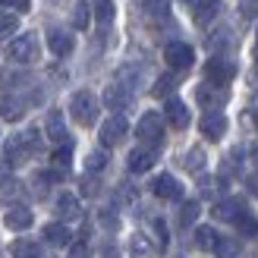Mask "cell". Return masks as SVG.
Segmentation results:
<instances>
[{
  "instance_id": "cell-1",
  "label": "cell",
  "mask_w": 258,
  "mask_h": 258,
  "mask_svg": "<svg viewBox=\"0 0 258 258\" xmlns=\"http://www.w3.org/2000/svg\"><path fill=\"white\" fill-rule=\"evenodd\" d=\"M38 50H41V44H38V35L35 32H25L19 38H13L10 47H7V57L13 63H35L38 60Z\"/></svg>"
},
{
  "instance_id": "cell-2",
  "label": "cell",
  "mask_w": 258,
  "mask_h": 258,
  "mask_svg": "<svg viewBox=\"0 0 258 258\" xmlns=\"http://www.w3.org/2000/svg\"><path fill=\"white\" fill-rule=\"evenodd\" d=\"M70 113L79 126H92L98 120V98L92 92H76L70 101Z\"/></svg>"
},
{
  "instance_id": "cell-3",
  "label": "cell",
  "mask_w": 258,
  "mask_h": 258,
  "mask_svg": "<svg viewBox=\"0 0 258 258\" xmlns=\"http://www.w3.org/2000/svg\"><path fill=\"white\" fill-rule=\"evenodd\" d=\"M136 136H139V142H145L148 148H158V142L164 136V117H161V113H154V110L142 113V120L136 126Z\"/></svg>"
},
{
  "instance_id": "cell-4",
  "label": "cell",
  "mask_w": 258,
  "mask_h": 258,
  "mask_svg": "<svg viewBox=\"0 0 258 258\" xmlns=\"http://www.w3.org/2000/svg\"><path fill=\"white\" fill-rule=\"evenodd\" d=\"M164 60H167V67L176 70V73H183L192 67V60H196V50H192L186 41H170L164 47Z\"/></svg>"
},
{
  "instance_id": "cell-5",
  "label": "cell",
  "mask_w": 258,
  "mask_h": 258,
  "mask_svg": "<svg viewBox=\"0 0 258 258\" xmlns=\"http://www.w3.org/2000/svg\"><path fill=\"white\" fill-rule=\"evenodd\" d=\"M205 76H208V82H211V85L224 88V85L233 82L236 67H233L230 60H224V57H214V60H208V67H205Z\"/></svg>"
},
{
  "instance_id": "cell-6",
  "label": "cell",
  "mask_w": 258,
  "mask_h": 258,
  "mask_svg": "<svg viewBox=\"0 0 258 258\" xmlns=\"http://www.w3.org/2000/svg\"><path fill=\"white\" fill-rule=\"evenodd\" d=\"M32 145H29V139H25V133L22 136H13L7 145H4V161L10 164V167H19V164H25L32 158Z\"/></svg>"
},
{
  "instance_id": "cell-7",
  "label": "cell",
  "mask_w": 258,
  "mask_h": 258,
  "mask_svg": "<svg viewBox=\"0 0 258 258\" xmlns=\"http://www.w3.org/2000/svg\"><path fill=\"white\" fill-rule=\"evenodd\" d=\"M126 117H120V113H113L110 120H104V126H101V145L104 148H113V145H120L123 142V136H126Z\"/></svg>"
},
{
  "instance_id": "cell-8",
  "label": "cell",
  "mask_w": 258,
  "mask_h": 258,
  "mask_svg": "<svg viewBox=\"0 0 258 258\" xmlns=\"http://www.w3.org/2000/svg\"><path fill=\"white\" fill-rule=\"evenodd\" d=\"M151 192H154L158 199H164V202L183 199V186H179V179L170 176V173H161L158 179H154V183H151Z\"/></svg>"
},
{
  "instance_id": "cell-9",
  "label": "cell",
  "mask_w": 258,
  "mask_h": 258,
  "mask_svg": "<svg viewBox=\"0 0 258 258\" xmlns=\"http://www.w3.org/2000/svg\"><path fill=\"white\" fill-rule=\"evenodd\" d=\"M199 129H202V136H205V139L217 142V139H224V133H227V117H224L221 110H208V113L202 117Z\"/></svg>"
},
{
  "instance_id": "cell-10",
  "label": "cell",
  "mask_w": 258,
  "mask_h": 258,
  "mask_svg": "<svg viewBox=\"0 0 258 258\" xmlns=\"http://www.w3.org/2000/svg\"><path fill=\"white\" fill-rule=\"evenodd\" d=\"M44 133L50 142H57V145H70V133H67V123H63V113L60 110H50L47 120H44Z\"/></svg>"
},
{
  "instance_id": "cell-11",
  "label": "cell",
  "mask_w": 258,
  "mask_h": 258,
  "mask_svg": "<svg viewBox=\"0 0 258 258\" xmlns=\"http://www.w3.org/2000/svg\"><path fill=\"white\" fill-rule=\"evenodd\" d=\"M104 104H107L110 110H126L129 104H133V92H129V85H123V82L107 85V92H104Z\"/></svg>"
},
{
  "instance_id": "cell-12",
  "label": "cell",
  "mask_w": 258,
  "mask_h": 258,
  "mask_svg": "<svg viewBox=\"0 0 258 258\" xmlns=\"http://www.w3.org/2000/svg\"><path fill=\"white\" fill-rule=\"evenodd\" d=\"M154 161H158V148L142 145V148H136V151H129V170H133V173H145V170H151Z\"/></svg>"
},
{
  "instance_id": "cell-13",
  "label": "cell",
  "mask_w": 258,
  "mask_h": 258,
  "mask_svg": "<svg viewBox=\"0 0 258 258\" xmlns=\"http://www.w3.org/2000/svg\"><path fill=\"white\" fill-rule=\"evenodd\" d=\"M164 117H167V123H170L173 129H186V126H189V107H186L179 98H167Z\"/></svg>"
},
{
  "instance_id": "cell-14",
  "label": "cell",
  "mask_w": 258,
  "mask_h": 258,
  "mask_svg": "<svg viewBox=\"0 0 258 258\" xmlns=\"http://www.w3.org/2000/svg\"><path fill=\"white\" fill-rule=\"evenodd\" d=\"M196 98H199V104L202 107H208V110H217V107H221L224 104V101H227V92H224V88H217V85H199L196 88Z\"/></svg>"
},
{
  "instance_id": "cell-15",
  "label": "cell",
  "mask_w": 258,
  "mask_h": 258,
  "mask_svg": "<svg viewBox=\"0 0 258 258\" xmlns=\"http://www.w3.org/2000/svg\"><path fill=\"white\" fill-rule=\"evenodd\" d=\"M47 47L54 50L57 57H67V54H73L76 41H73V35H70V32H63V29H50V32H47Z\"/></svg>"
},
{
  "instance_id": "cell-16",
  "label": "cell",
  "mask_w": 258,
  "mask_h": 258,
  "mask_svg": "<svg viewBox=\"0 0 258 258\" xmlns=\"http://www.w3.org/2000/svg\"><path fill=\"white\" fill-rule=\"evenodd\" d=\"M186 4H189V10H192V16H196L199 25H208L217 16V10H221L217 0H186Z\"/></svg>"
},
{
  "instance_id": "cell-17",
  "label": "cell",
  "mask_w": 258,
  "mask_h": 258,
  "mask_svg": "<svg viewBox=\"0 0 258 258\" xmlns=\"http://www.w3.org/2000/svg\"><path fill=\"white\" fill-rule=\"evenodd\" d=\"M4 221H7L10 230H29L35 224V217H32V211L25 208V205H13V208L4 214Z\"/></svg>"
},
{
  "instance_id": "cell-18",
  "label": "cell",
  "mask_w": 258,
  "mask_h": 258,
  "mask_svg": "<svg viewBox=\"0 0 258 258\" xmlns=\"http://www.w3.org/2000/svg\"><path fill=\"white\" fill-rule=\"evenodd\" d=\"M44 242L50 246H73V233L67 224H47L44 227Z\"/></svg>"
},
{
  "instance_id": "cell-19",
  "label": "cell",
  "mask_w": 258,
  "mask_h": 258,
  "mask_svg": "<svg viewBox=\"0 0 258 258\" xmlns=\"http://www.w3.org/2000/svg\"><path fill=\"white\" fill-rule=\"evenodd\" d=\"M57 214H60V217H67V221H76V217H82L79 199H76L73 192H60V199H57Z\"/></svg>"
},
{
  "instance_id": "cell-20",
  "label": "cell",
  "mask_w": 258,
  "mask_h": 258,
  "mask_svg": "<svg viewBox=\"0 0 258 258\" xmlns=\"http://www.w3.org/2000/svg\"><path fill=\"white\" fill-rule=\"evenodd\" d=\"M25 113V101H19L16 95H0V117L4 120H19Z\"/></svg>"
},
{
  "instance_id": "cell-21",
  "label": "cell",
  "mask_w": 258,
  "mask_h": 258,
  "mask_svg": "<svg viewBox=\"0 0 258 258\" xmlns=\"http://www.w3.org/2000/svg\"><path fill=\"white\" fill-rule=\"evenodd\" d=\"M239 211H242V205L236 199H224V202L214 205V217H217V221H236Z\"/></svg>"
},
{
  "instance_id": "cell-22",
  "label": "cell",
  "mask_w": 258,
  "mask_h": 258,
  "mask_svg": "<svg viewBox=\"0 0 258 258\" xmlns=\"http://www.w3.org/2000/svg\"><path fill=\"white\" fill-rule=\"evenodd\" d=\"M129 252H133V258H154L151 239H148V236H142V233H136L133 239H129Z\"/></svg>"
},
{
  "instance_id": "cell-23",
  "label": "cell",
  "mask_w": 258,
  "mask_h": 258,
  "mask_svg": "<svg viewBox=\"0 0 258 258\" xmlns=\"http://www.w3.org/2000/svg\"><path fill=\"white\" fill-rule=\"evenodd\" d=\"M13 258H41V246L35 239H16L13 242Z\"/></svg>"
},
{
  "instance_id": "cell-24",
  "label": "cell",
  "mask_w": 258,
  "mask_h": 258,
  "mask_svg": "<svg viewBox=\"0 0 258 258\" xmlns=\"http://www.w3.org/2000/svg\"><path fill=\"white\" fill-rule=\"evenodd\" d=\"M236 230H239V233H246V236H255L258 233V221H255V214L249 211V208H242L239 214H236Z\"/></svg>"
},
{
  "instance_id": "cell-25",
  "label": "cell",
  "mask_w": 258,
  "mask_h": 258,
  "mask_svg": "<svg viewBox=\"0 0 258 258\" xmlns=\"http://www.w3.org/2000/svg\"><path fill=\"white\" fill-rule=\"evenodd\" d=\"M50 164H54V173H50V176H63V173H67L70 170V145L57 148L54 158H50Z\"/></svg>"
},
{
  "instance_id": "cell-26",
  "label": "cell",
  "mask_w": 258,
  "mask_h": 258,
  "mask_svg": "<svg viewBox=\"0 0 258 258\" xmlns=\"http://www.w3.org/2000/svg\"><path fill=\"white\" fill-rule=\"evenodd\" d=\"M92 10H95V19L101 25H110V19H113V0H92Z\"/></svg>"
},
{
  "instance_id": "cell-27",
  "label": "cell",
  "mask_w": 258,
  "mask_h": 258,
  "mask_svg": "<svg viewBox=\"0 0 258 258\" xmlns=\"http://www.w3.org/2000/svg\"><path fill=\"white\" fill-rule=\"evenodd\" d=\"M214 255L217 258H236L239 255V242L230 239V236H221V239H217V246H214Z\"/></svg>"
},
{
  "instance_id": "cell-28",
  "label": "cell",
  "mask_w": 258,
  "mask_h": 258,
  "mask_svg": "<svg viewBox=\"0 0 258 258\" xmlns=\"http://www.w3.org/2000/svg\"><path fill=\"white\" fill-rule=\"evenodd\" d=\"M217 239H221V236L214 233V227H199V230H196V246H199V249H214Z\"/></svg>"
},
{
  "instance_id": "cell-29",
  "label": "cell",
  "mask_w": 258,
  "mask_h": 258,
  "mask_svg": "<svg viewBox=\"0 0 258 258\" xmlns=\"http://www.w3.org/2000/svg\"><path fill=\"white\" fill-rule=\"evenodd\" d=\"M88 19H92V7H88L85 0H79V4L73 7V25L76 29H88Z\"/></svg>"
},
{
  "instance_id": "cell-30",
  "label": "cell",
  "mask_w": 258,
  "mask_h": 258,
  "mask_svg": "<svg viewBox=\"0 0 258 258\" xmlns=\"http://www.w3.org/2000/svg\"><path fill=\"white\" fill-rule=\"evenodd\" d=\"M107 167V154L104 151H88V158H85V170L88 173H101Z\"/></svg>"
},
{
  "instance_id": "cell-31",
  "label": "cell",
  "mask_w": 258,
  "mask_h": 258,
  "mask_svg": "<svg viewBox=\"0 0 258 258\" xmlns=\"http://www.w3.org/2000/svg\"><path fill=\"white\" fill-rule=\"evenodd\" d=\"M176 88V76H161L158 82H154V88H151V95L154 98H167Z\"/></svg>"
},
{
  "instance_id": "cell-32",
  "label": "cell",
  "mask_w": 258,
  "mask_h": 258,
  "mask_svg": "<svg viewBox=\"0 0 258 258\" xmlns=\"http://www.w3.org/2000/svg\"><path fill=\"white\" fill-rule=\"evenodd\" d=\"M16 29H19V19L13 16V13H0V38L16 35Z\"/></svg>"
},
{
  "instance_id": "cell-33",
  "label": "cell",
  "mask_w": 258,
  "mask_h": 258,
  "mask_svg": "<svg viewBox=\"0 0 258 258\" xmlns=\"http://www.w3.org/2000/svg\"><path fill=\"white\" fill-rule=\"evenodd\" d=\"M196 217H199V202H186L183 208H179V224L183 227H189Z\"/></svg>"
},
{
  "instance_id": "cell-34",
  "label": "cell",
  "mask_w": 258,
  "mask_h": 258,
  "mask_svg": "<svg viewBox=\"0 0 258 258\" xmlns=\"http://www.w3.org/2000/svg\"><path fill=\"white\" fill-rule=\"evenodd\" d=\"M186 167H189V170H202V167H205V151L202 148H192L189 154H186Z\"/></svg>"
},
{
  "instance_id": "cell-35",
  "label": "cell",
  "mask_w": 258,
  "mask_h": 258,
  "mask_svg": "<svg viewBox=\"0 0 258 258\" xmlns=\"http://www.w3.org/2000/svg\"><path fill=\"white\" fill-rule=\"evenodd\" d=\"M145 10H148V16H167L170 13V0H148Z\"/></svg>"
},
{
  "instance_id": "cell-36",
  "label": "cell",
  "mask_w": 258,
  "mask_h": 258,
  "mask_svg": "<svg viewBox=\"0 0 258 258\" xmlns=\"http://www.w3.org/2000/svg\"><path fill=\"white\" fill-rule=\"evenodd\" d=\"M0 4H4L7 10H13V13H25L32 7V0H0Z\"/></svg>"
},
{
  "instance_id": "cell-37",
  "label": "cell",
  "mask_w": 258,
  "mask_h": 258,
  "mask_svg": "<svg viewBox=\"0 0 258 258\" xmlns=\"http://www.w3.org/2000/svg\"><path fill=\"white\" fill-rule=\"evenodd\" d=\"M70 258H88V246H85V242H73V246H70Z\"/></svg>"
},
{
  "instance_id": "cell-38",
  "label": "cell",
  "mask_w": 258,
  "mask_h": 258,
  "mask_svg": "<svg viewBox=\"0 0 258 258\" xmlns=\"http://www.w3.org/2000/svg\"><path fill=\"white\" fill-rule=\"evenodd\" d=\"M239 10L246 13V16H258V4H255V0H249V4H242Z\"/></svg>"
},
{
  "instance_id": "cell-39",
  "label": "cell",
  "mask_w": 258,
  "mask_h": 258,
  "mask_svg": "<svg viewBox=\"0 0 258 258\" xmlns=\"http://www.w3.org/2000/svg\"><path fill=\"white\" fill-rule=\"evenodd\" d=\"M154 230H158V236H161V246L167 242V227H164V221H154Z\"/></svg>"
},
{
  "instance_id": "cell-40",
  "label": "cell",
  "mask_w": 258,
  "mask_h": 258,
  "mask_svg": "<svg viewBox=\"0 0 258 258\" xmlns=\"http://www.w3.org/2000/svg\"><path fill=\"white\" fill-rule=\"evenodd\" d=\"M249 189H252L255 196H258V173H255V176H249Z\"/></svg>"
},
{
  "instance_id": "cell-41",
  "label": "cell",
  "mask_w": 258,
  "mask_h": 258,
  "mask_svg": "<svg viewBox=\"0 0 258 258\" xmlns=\"http://www.w3.org/2000/svg\"><path fill=\"white\" fill-rule=\"evenodd\" d=\"M252 120H255V129H258V107L252 110Z\"/></svg>"
},
{
  "instance_id": "cell-42",
  "label": "cell",
  "mask_w": 258,
  "mask_h": 258,
  "mask_svg": "<svg viewBox=\"0 0 258 258\" xmlns=\"http://www.w3.org/2000/svg\"><path fill=\"white\" fill-rule=\"evenodd\" d=\"M255 60H258V38H255Z\"/></svg>"
}]
</instances>
